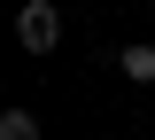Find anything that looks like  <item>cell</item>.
I'll use <instances>...</instances> for the list:
<instances>
[{"instance_id": "1", "label": "cell", "mask_w": 155, "mask_h": 140, "mask_svg": "<svg viewBox=\"0 0 155 140\" xmlns=\"http://www.w3.org/2000/svg\"><path fill=\"white\" fill-rule=\"evenodd\" d=\"M16 47L23 55H54L62 47V8L54 0H23L16 8Z\"/></svg>"}, {"instance_id": "2", "label": "cell", "mask_w": 155, "mask_h": 140, "mask_svg": "<svg viewBox=\"0 0 155 140\" xmlns=\"http://www.w3.org/2000/svg\"><path fill=\"white\" fill-rule=\"evenodd\" d=\"M116 70L132 86H155V39H132V47H116Z\"/></svg>"}, {"instance_id": "3", "label": "cell", "mask_w": 155, "mask_h": 140, "mask_svg": "<svg viewBox=\"0 0 155 140\" xmlns=\"http://www.w3.org/2000/svg\"><path fill=\"white\" fill-rule=\"evenodd\" d=\"M0 140H47L31 109H0Z\"/></svg>"}]
</instances>
